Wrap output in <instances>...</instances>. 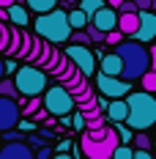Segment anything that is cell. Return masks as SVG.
<instances>
[{
    "instance_id": "cell-1",
    "label": "cell",
    "mask_w": 156,
    "mask_h": 159,
    "mask_svg": "<svg viewBox=\"0 0 156 159\" xmlns=\"http://www.w3.org/2000/svg\"><path fill=\"white\" fill-rule=\"evenodd\" d=\"M112 52L121 58V80H126V82L140 80L154 66V49L142 47L137 41H121Z\"/></svg>"
},
{
    "instance_id": "cell-2",
    "label": "cell",
    "mask_w": 156,
    "mask_h": 159,
    "mask_svg": "<svg viewBox=\"0 0 156 159\" xmlns=\"http://www.w3.org/2000/svg\"><path fill=\"white\" fill-rule=\"evenodd\" d=\"M126 102V121L123 126L131 132H148L156 124V99L154 93H142V91H131L123 96Z\"/></svg>"
},
{
    "instance_id": "cell-3",
    "label": "cell",
    "mask_w": 156,
    "mask_h": 159,
    "mask_svg": "<svg viewBox=\"0 0 156 159\" xmlns=\"http://www.w3.org/2000/svg\"><path fill=\"white\" fill-rule=\"evenodd\" d=\"M118 145H121L118 143V134L107 124V126L93 129V132H88V129L82 132V137H79V154L85 159H109Z\"/></svg>"
},
{
    "instance_id": "cell-4",
    "label": "cell",
    "mask_w": 156,
    "mask_h": 159,
    "mask_svg": "<svg viewBox=\"0 0 156 159\" xmlns=\"http://www.w3.org/2000/svg\"><path fill=\"white\" fill-rule=\"evenodd\" d=\"M33 36L41 39L44 44H52V47L66 44L69 36H71V28H69V22H66V11L55 8V11H49V14L36 16V22H33Z\"/></svg>"
},
{
    "instance_id": "cell-5",
    "label": "cell",
    "mask_w": 156,
    "mask_h": 159,
    "mask_svg": "<svg viewBox=\"0 0 156 159\" xmlns=\"http://www.w3.org/2000/svg\"><path fill=\"white\" fill-rule=\"evenodd\" d=\"M11 82H14L16 93L22 96V99H38V96L47 91V74L41 71V69H36V66L25 63L19 66L14 71V77H11Z\"/></svg>"
},
{
    "instance_id": "cell-6",
    "label": "cell",
    "mask_w": 156,
    "mask_h": 159,
    "mask_svg": "<svg viewBox=\"0 0 156 159\" xmlns=\"http://www.w3.org/2000/svg\"><path fill=\"white\" fill-rule=\"evenodd\" d=\"M38 99H41V110L47 112V115H55V118L71 115V110H74V99L66 93L63 85H52V88H47Z\"/></svg>"
},
{
    "instance_id": "cell-7",
    "label": "cell",
    "mask_w": 156,
    "mask_h": 159,
    "mask_svg": "<svg viewBox=\"0 0 156 159\" xmlns=\"http://www.w3.org/2000/svg\"><path fill=\"white\" fill-rule=\"evenodd\" d=\"M63 55H66V61L74 66L85 80H91L96 74V55H93L91 47H74V44H69Z\"/></svg>"
},
{
    "instance_id": "cell-8",
    "label": "cell",
    "mask_w": 156,
    "mask_h": 159,
    "mask_svg": "<svg viewBox=\"0 0 156 159\" xmlns=\"http://www.w3.org/2000/svg\"><path fill=\"white\" fill-rule=\"evenodd\" d=\"M93 80H96L99 93L104 96L107 102H112V99H123L126 93H131V82H126V80H121V77H104V74L96 71Z\"/></svg>"
},
{
    "instance_id": "cell-9",
    "label": "cell",
    "mask_w": 156,
    "mask_h": 159,
    "mask_svg": "<svg viewBox=\"0 0 156 159\" xmlns=\"http://www.w3.org/2000/svg\"><path fill=\"white\" fill-rule=\"evenodd\" d=\"M154 39H156V14L154 11H137V30L131 36V41L148 47V44H154Z\"/></svg>"
},
{
    "instance_id": "cell-10",
    "label": "cell",
    "mask_w": 156,
    "mask_h": 159,
    "mask_svg": "<svg viewBox=\"0 0 156 159\" xmlns=\"http://www.w3.org/2000/svg\"><path fill=\"white\" fill-rule=\"evenodd\" d=\"M19 118H22V115H19V102H14V99H3V96H0V134L16 129Z\"/></svg>"
},
{
    "instance_id": "cell-11",
    "label": "cell",
    "mask_w": 156,
    "mask_h": 159,
    "mask_svg": "<svg viewBox=\"0 0 156 159\" xmlns=\"http://www.w3.org/2000/svg\"><path fill=\"white\" fill-rule=\"evenodd\" d=\"M115 22H118V14H115V8H109V6L99 8V11L91 16V25H93L99 33H104V36L115 30Z\"/></svg>"
},
{
    "instance_id": "cell-12",
    "label": "cell",
    "mask_w": 156,
    "mask_h": 159,
    "mask_svg": "<svg viewBox=\"0 0 156 159\" xmlns=\"http://www.w3.org/2000/svg\"><path fill=\"white\" fill-rule=\"evenodd\" d=\"M0 159H33V148H28L25 140H19V143H0Z\"/></svg>"
},
{
    "instance_id": "cell-13",
    "label": "cell",
    "mask_w": 156,
    "mask_h": 159,
    "mask_svg": "<svg viewBox=\"0 0 156 159\" xmlns=\"http://www.w3.org/2000/svg\"><path fill=\"white\" fill-rule=\"evenodd\" d=\"M96 71L104 74V77H121V58L115 52L101 55V61H96Z\"/></svg>"
},
{
    "instance_id": "cell-14",
    "label": "cell",
    "mask_w": 156,
    "mask_h": 159,
    "mask_svg": "<svg viewBox=\"0 0 156 159\" xmlns=\"http://www.w3.org/2000/svg\"><path fill=\"white\" fill-rule=\"evenodd\" d=\"M6 19L14 25L16 30H22V28H28V22H30V11H28L22 3H14V6L6 8Z\"/></svg>"
},
{
    "instance_id": "cell-15",
    "label": "cell",
    "mask_w": 156,
    "mask_h": 159,
    "mask_svg": "<svg viewBox=\"0 0 156 159\" xmlns=\"http://www.w3.org/2000/svg\"><path fill=\"white\" fill-rule=\"evenodd\" d=\"M104 121H107L109 126H115V124H123V121H126V102H123V99H112V102H107Z\"/></svg>"
},
{
    "instance_id": "cell-16",
    "label": "cell",
    "mask_w": 156,
    "mask_h": 159,
    "mask_svg": "<svg viewBox=\"0 0 156 159\" xmlns=\"http://www.w3.org/2000/svg\"><path fill=\"white\" fill-rule=\"evenodd\" d=\"M115 30L121 33V36H134L137 30V14H118V22H115Z\"/></svg>"
},
{
    "instance_id": "cell-17",
    "label": "cell",
    "mask_w": 156,
    "mask_h": 159,
    "mask_svg": "<svg viewBox=\"0 0 156 159\" xmlns=\"http://www.w3.org/2000/svg\"><path fill=\"white\" fill-rule=\"evenodd\" d=\"M58 3H60V0H28V3H25V8L41 16V14H49V11H55V8H58Z\"/></svg>"
},
{
    "instance_id": "cell-18",
    "label": "cell",
    "mask_w": 156,
    "mask_h": 159,
    "mask_svg": "<svg viewBox=\"0 0 156 159\" xmlns=\"http://www.w3.org/2000/svg\"><path fill=\"white\" fill-rule=\"evenodd\" d=\"M66 22H69V28H71V30H85L88 16L82 14L79 8H69V11H66Z\"/></svg>"
},
{
    "instance_id": "cell-19",
    "label": "cell",
    "mask_w": 156,
    "mask_h": 159,
    "mask_svg": "<svg viewBox=\"0 0 156 159\" xmlns=\"http://www.w3.org/2000/svg\"><path fill=\"white\" fill-rule=\"evenodd\" d=\"M104 6H107L104 0H77V8L88 16V22H91V16H93L99 8H104Z\"/></svg>"
},
{
    "instance_id": "cell-20",
    "label": "cell",
    "mask_w": 156,
    "mask_h": 159,
    "mask_svg": "<svg viewBox=\"0 0 156 159\" xmlns=\"http://www.w3.org/2000/svg\"><path fill=\"white\" fill-rule=\"evenodd\" d=\"M38 110H41V99H28L25 104H19V115L22 118H33Z\"/></svg>"
},
{
    "instance_id": "cell-21",
    "label": "cell",
    "mask_w": 156,
    "mask_h": 159,
    "mask_svg": "<svg viewBox=\"0 0 156 159\" xmlns=\"http://www.w3.org/2000/svg\"><path fill=\"white\" fill-rule=\"evenodd\" d=\"M140 88H142V93H154L156 91V71L151 69V71H145L140 77Z\"/></svg>"
},
{
    "instance_id": "cell-22",
    "label": "cell",
    "mask_w": 156,
    "mask_h": 159,
    "mask_svg": "<svg viewBox=\"0 0 156 159\" xmlns=\"http://www.w3.org/2000/svg\"><path fill=\"white\" fill-rule=\"evenodd\" d=\"M0 96H3V99H19V93H16V88H14V82H11V80L8 77H3L0 80Z\"/></svg>"
},
{
    "instance_id": "cell-23",
    "label": "cell",
    "mask_w": 156,
    "mask_h": 159,
    "mask_svg": "<svg viewBox=\"0 0 156 159\" xmlns=\"http://www.w3.org/2000/svg\"><path fill=\"white\" fill-rule=\"evenodd\" d=\"M131 143H134V151H148L151 148V137H148V132H134Z\"/></svg>"
},
{
    "instance_id": "cell-24",
    "label": "cell",
    "mask_w": 156,
    "mask_h": 159,
    "mask_svg": "<svg viewBox=\"0 0 156 159\" xmlns=\"http://www.w3.org/2000/svg\"><path fill=\"white\" fill-rule=\"evenodd\" d=\"M112 129H115V134H118V143H121V145H129V143H131V137H134V132H131V129H126L123 124H115Z\"/></svg>"
},
{
    "instance_id": "cell-25",
    "label": "cell",
    "mask_w": 156,
    "mask_h": 159,
    "mask_svg": "<svg viewBox=\"0 0 156 159\" xmlns=\"http://www.w3.org/2000/svg\"><path fill=\"white\" fill-rule=\"evenodd\" d=\"M38 55H41V39H36V36H33V41H30V52H28V58H25V63H36V58H38Z\"/></svg>"
},
{
    "instance_id": "cell-26",
    "label": "cell",
    "mask_w": 156,
    "mask_h": 159,
    "mask_svg": "<svg viewBox=\"0 0 156 159\" xmlns=\"http://www.w3.org/2000/svg\"><path fill=\"white\" fill-rule=\"evenodd\" d=\"M36 121H30V118H19V124H16V132H19V134H33V132H36Z\"/></svg>"
},
{
    "instance_id": "cell-27",
    "label": "cell",
    "mask_w": 156,
    "mask_h": 159,
    "mask_svg": "<svg viewBox=\"0 0 156 159\" xmlns=\"http://www.w3.org/2000/svg\"><path fill=\"white\" fill-rule=\"evenodd\" d=\"M85 36L91 39V44H104V33H99L93 25H91V22L85 25Z\"/></svg>"
},
{
    "instance_id": "cell-28",
    "label": "cell",
    "mask_w": 156,
    "mask_h": 159,
    "mask_svg": "<svg viewBox=\"0 0 156 159\" xmlns=\"http://www.w3.org/2000/svg\"><path fill=\"white\" fill-rule=\"evenodd\" d=\"M131 154H134L131 145H118V148L112 151V157H109V159H131Z\"/></svg>"
},
{
    "instance_id": "cell-29",
    "label": "cell",
    "mask_w": 156,
    "mask_h": 159,
    "mask_svg": "<svg viewBox=\"0 0 156 159\" xmlns=\"http://www.w3.org/2000/svg\"><path fill=\"white\" fill-rule=\"evenodd\" d=\"M115 14H137V8H134L131 0H123L121 6H115Z\"/></svg>"
},
{
    "instance_id": "cell-30",
    "label": "cell",
    "mask_w": 156,
    "mask_h": 159,
    "mask_svg": "<svg viewBox=\"0 0 156 159\" xmlns=\"http://www.w3.org/2000/svg\"><path fill=\"white\" fill-rule=\"evenodd\" d=\"M69 121H71V126L77 129V132H85V118H82V112H74V115H69Z\"/></svg>"
},
{
    "instance_id": "cell-31",
    "label": "cell",
    "mask_w": 156,
    "mask_h": 159,
    "mask_svg": "<svg viewBox=\"0 0 156 159\" xmlns=\"http://www.w3.org/2000/svg\"><path fill=\"white\" fill-rule=\"evenodd\" d=\"M121 41H123V36H121L118 30H112V33H107V36H104V44H109V47H118Z\"/></svg>"
},
{
    "instance_id": "cell-32",
    "label": "cell",
    "mask_w": 156,
    "mask_h": 159,
    "mask_svg": "<svg viewBox=\"0 0 156 159\" xmlns=\"http://www.w3.org/2000/svg\"><path fill=\"white\" fill-rule=\"evenodd\" d=\"M3 140L6 143H19V140H25V134H19L16 129H11V132H3Z\"/></svg>"
},
{
    "instance_id": "cell-33",
    "label": "cell",
    "mask_w": 156,
    "mask_h": 159,
    "mask_svg": "<svg viewBox=\"0 0 156 159\" xmlns=\"http://www.w3.org/2000/svg\"><path fill=\"white\" fill-rule=\"evenodd\" d=\"M52 154H55V151H52L49 145H44V148H38V151H33V159H52Z\"/></svg>"
},
{
    "instance_id": "cell-34",
    "label": "cell",
    "mask_w": 156,
    "mask_h": 159,
    "mask_svg": "<svg viewBox=\"0 0 156 159\" xmlns=\"http://www.w3.org/2000/svg\"><path fill=\"white\" fill-rule=\"evenodd\" d=\"M137 11H154V0H131Z\"/></svg>"
},
{
    "instance_id": "cell-35",
    "label": "cell",
    "mask_w": 156,
    "mask_h": 159,
    "mask_svg": "<svg viewBox=\"0 0 156 159\" xmlns=\"http://www.w3.org/2000/svg\"><path fill=\"white\" fill-rule=\"evenodd\" d=\"M69 148H71V140H60V143H58V151H55V154H69Z\"/></svg>"
},
{
    "instance_id": "cell-36",
    "label": "cell",
    "mask_w": 156,
    "mask_h": 159,
    "mask_svg": "<svg viewBox=\"0 0 156 159\" xmlns=\"http://www.w3.org/2000/svg\"><path fill=\"white\" fill-rule=\"evenodd\" d=\"M131 159H154V157H151V151H134Z\"/></svg>"
},
{
    "instance_id": "cell-37",
    "label": "cell",
    "mask_w": 156,
    "mask_h": 159,
    "mask_svg": "<svg viewBox=\"0 0 156 159\" xmlns=\"http://www.w3.org/2000/svg\"><path fill=\"white\" fill-rule=\"evenodd\" d=\"M14 3H19V0H0V8H8V6H14Z\"/></svg>"
},
{
    "instance_id": "cell-38",
    "label": "cell",
    "mask_w": 156,
    "mask_h": 159,
    "mask_svg": "<svg viewBox=\"0 0 156 159\" xmlns=\"http://www.w3.org/2000/svg\"><path fill=\"white\" fill-rule=\"evenodd\" d=\"M104 3H107L109 8H115V6H121V3H123V0H104Z\"/></svg>"
},
{
    "instance_id": "cell-39",
    "label": "cell",
    "mask_w": 156,
    "mask_h": 159,
    "mask_svg": "<svg viewBox=\"0 0 156 159\" xmlns=\"http://www.w3.org/2000/svg\"><path fill=\"white\" fill-rule=\"evenodd\" d=\"M52 159H71L69 154H52Z\"/></svg>"
},
{
    "instance_id": "cell-40",
    "label": "cell",
    "mask_w": 156,
    "mask_h": 159,
    "mask_svg": "<svg viewBox=\"0 0 156 159\" xmlns=\"http://www.w3.org/2000/svg\"><path fill=\"white\" fill-rule=\"evenodd\" d=\"M6 77V66H3V58H0V80Z\"/></svg>"
}]
</instances>
